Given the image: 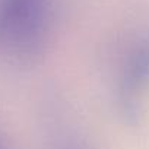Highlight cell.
Instances as JSON below:
<instances>
[{
    "label": "cell",
    "mask_w": 149,
    "mask_h": 149,
    "mask_svg": "<svg viewBox=\"0 0 149 149\" xmlns=\"http://www.w3.org/2000/svg\"><path fill=\"white\" fill-rule=\"evenodd\" d=\"M54 0H0V58L28 63L48 44Z\"/></svg>",
    "instance_id": "cell-1"
},
{
    "label": "cell",
    "mask_w": 149,
    "mask_h": 149,
    "mask_svg": "<svg viewBox=\"0 0 149 149\" xmlns=\"http://www.w3.org/2000/svg\"><path fill=\"white\" fill-rule=\"evenodd\" d=\"M57 149H89V146H86L82 142H76V140H67V142H61L58 145Z\"/></svg>",
    "instance_id": "cell-3"
},
{
    "label": "cell",
    "mask_w": 149,
    "mask_h": 149,
    "mask_svg": "<svg viewBox=\"0 0 149 149\" xmlns=\"http://www.w3.org/2000/svg\"><path fill=\"white\" fill-rule=\"evenodd\" d=\"M0 149H8V146H6L5 140L2 139V136H0Z\"/></svg>",
    "instance_id": "cell-4"
},
{
    "label": "cell",
    "mask_w": 149,
    "mask_h": 149,
    "mask_svg": "<svg viewBox=\"0 0 149 149\" xmlns=\"http://www.w3.org/2000/svg\"><path fill=\"white\" fill-rule=\"evenodd\" d=\"M149 89V37L139 38L126 53L116 84V101L120 113L134 120Z\"/></svg>",
    "instance_id": "cell-2"
}]
</instances>
